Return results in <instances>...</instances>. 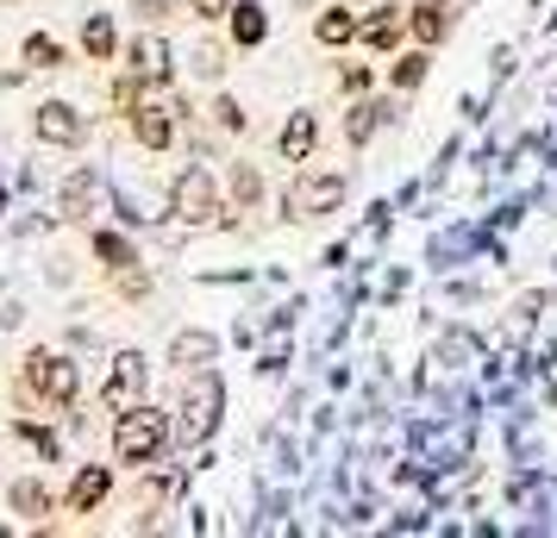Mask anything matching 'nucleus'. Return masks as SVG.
Instances as JSON below:
<instances>
[{"instance_id": "nucleus-5", "label": "nucleus", "mask_w": 557, "mask_h": 538, "mask_svg": "<svg viewBox=\"0 0 557 538\" xmlns=\"http://www.w3.org/2000/svg\"><path fill=\"white\" fill-rule=\"evenodd\" d=\"M345 195H351V182L338 176V170H307V176L288 182L282 213H288V220H320V213H338Z\"/></svg>"}, {"instance_id": "nucleus-9", "label": "nucleus", "mask_w": 557, "mask_h": 538, "mask_svg": "<svg viewBox=\"0 0 557 538\" xmlns=\"http://www.w3.org/2000/svg\"><path fill=\"white\" fill-rule=\"evenodd\" d=\"M32 132H38V145H57V151H70V145H82L88 120H82L70 101H45L38 113H32Z\"/></svg>"}, {"instance_id": "nucleus-26", "label": "nucleus", "mask_w": 557, "mask_h": 538, "mask_svg": "<svg viewBox=\"0 0 557 538\" xmlns=\"http://www.w3.org/2000/svg\"><path fill=\"white\" fill-rule=\"evenodd\" d=\"M113 288H120L126 301H145V295H151V270H145V263H126V270H113Z\"/></svg>"}, {"instance_id": "nucleus-3", "label": "nucleus", "mask_w": 557, "mask_h": 538, "mask_svg": "<svg viewBox=\"0 0 557 538\" xmlns=\"http://www.w3.org/2000/svg\"><path fill=\"white\" fill-rule=\"evenodd\" d=\"M82 388V370L70 358H57V351H32L26 363H20V408H70Z\"/></svg>"}, {"instance_id": "nucleus-6", "label": "nucleus", "mask_w": 557, "mask_h": 538, "mask_svg": "<svg viewBox=\"0 0 557 538\" xmlns=\"http://www.w3.org/2000/svg\"><path fill=\"white\" fill-rule=\"evenodd\" d=\"M145 395H151V363H145V351H120V358H113V370H107L101 401L113 413H126V408H138Z\"/></svg>"}, {"instance_id": "nucleus-10", "label": "nucleus", "mask_w": 557, "mask_h": 538, "mask_svg": "<svg viewBox=\"0 0 557 538\" xmlns=\"http://www.w3.org/2000/svg\"><path fill=\"white\" fill-rule=\"evenodd\" d=\"M113 495V470L107 463H82L76 476H70V495H63V508L70 513H95Z\"/></svg>"}, {"instance_id": "nucleus-12", "label": "nucleus", "mask_w": 557, "mask_h": 538, "mask_svg": "<svg viewBox=\"0 0 557 538\" xmlns=\"http://www.w3.org/2000/svg\"><path fill=\"white\" fill-rule=\"evenodd\" d=\"M407 38H413V45H445V38H451V7H432V0H413V7H407Z\"/></svg>"}, {"instance_id": "nucleus-21", "label": "nucleus", "mask_w": 557, "mask_h": 538, "mask_svg": "<svg viewBox=\"0 0 557 538\" xmlns=\"http://www.w3.org/2000/svg\"><path fill=\"white\" fill-rule=\"evenodd\" d=\"M382 120H388V107H382V101H357L351 113H345V138H351V145H370Z\"/></svg>"}, {"instance_id": "nucleus-18", "label": "nucleus", "mask_w": 557, "mask_h": 538, "mask_svg": "<svg viewBox=\"0 0 557 538\" xmlns=\"http://www.w3.org/2000/svg\"><path fill=\"white\" fill-rule=\"evenodd\" d=\"M426 76H432V51H426V45H413V51L395 57V70H388V88H395V95H413V88H420Z\"/></svg>"}, {"instance_id": "nucleus-14", "label": "nucleus", "mask_w": 557, "mask_h": 538, "mask_svg": "<svg viewBox=\"0 0 557 538\" xmlns=\"http://www.w3.org/2000/svg\"><path fill=\"white\" fill-rule=\"evenodd\" d=\"M213 358H220V338H213V333H176V338H170V363H176L182 376L213 370Z\"/></svg>"}, {"instance_id": "nucleus-30", "label": "nucleus", "mask_w": 557, "mask_h": 538, "mask_svg": "<svg viewBox=\"0 0 557 538\" xmlns=\"http://www.w3.org/2000/svg\"><path fill=\"white\" fill-rule=\"evenodd\" d=\"M213 113H220V126H226V132H245V113H238V101H220Z\"/></svg>"}, {"instance_id": "nucleus-16", "label": "nucleus", "mask_w": 557, "mask_h": 538, "mask_svg": "<svg viewBox=\"0 0 557 538\" xmlns=\"http://www.w3.org/2000/svg\"><path fill=\"white\" fill-rule=\"evenodd\" d=\"M226 26H232V51H257V45L270 38V13H263L257 0H251V7H238V0H232Z\"/></svg>"}, {"instance_id": "nucleus-4", "label": "nucleus", "mask_w": 557, "mask_h": 538, "mask_svg": "<svg viewBox=\"0 0 557 538\" xmlns=\"http://www.w3.org/2000/svg\"><path fill=\"white\" fill-rule=\"evenodd\" d=\"M170 213H176L188 232L220 226V220H226V207H220V182L207 176L201 163H195V170H182V176L170 182Z\"/></svg>"}, {"instance_id": "nucleus-23", "label": "nucleus", "mask_w": 557, "mask_h": 538, "mask_svg": "<svg viewBox=\"0 0 557 538\" xmlns=\"http://www.w3.org/2000/svg\"><path fill=\"white\" fill-rule=\"evenodd\" d=\"M95 257H101L107 270H126V263H138V245H132L126 232H95Z\"/></svg>"}, {"instance_id": "nucleus-22", "label": "nucleus", "mask_w": 557, "mask_h": 538, "mask_svg": "<svg viewBox=\"0 0 557 538\" xmlns=\"http://www.w3.org/2000/svg\"><path fill=\"white\" fill-rule=\"evenodd\" d=\"M7 508L26 513V520H45V513H51V495H45V483H32V476H26V483L7 488Z\"/></svg>"}, {"instance_id": "nucleus-25", "label": "nucleus", "mask_w": 557, "mask_h": 538, "mask_svg": "<svg viewBox=\"0 0 557 538\" xmlns=\"http://www.w3.org/2000/svg\"><path fill=\"white\" fill-rule=\"evenodd\" d=\"M232 201H238V213L263 201V176H257L251 163H238V170H232Z\"/></svg>"}, {"instance_id": "nucleus-27", "label": "nucleus", "mask_w": 557, "mask_h": 538, "mask_svg": "<svg viewBox=\"0 0 557 538\" xmlns=\"http://www.w3.org/2000/svg\"><path fill=\"white\" fill-rule=\"evenodd\" d=\"M338 88H345V95H370V70H363V63H345V70H338Z\"/></svg>"}, {"instance_id": "nucleus-7", "label": "nucleus", "mask_w": 557, "mask_h": 538, "mask_svg": "<svg viewBox=\"0 0 557 538\" xmlns=\"http://www.w3.org/2000/svg\"><path fill=\"white\" fill-rule=\"evenodd\" d=\"M126 70H132V76H145L151 88H163V82L176 76V51H170V38L138 32V38L126 45Z\"/></svg>"}, {"instance_id": "nucleus-31", "label": "nucleus", "mask_w": 557, "mask_h": 538, "mask_svg": "<svg viewBox=\"0 0 557 538\" xmlns=\"http://www.w3.org/2000/svg\"><path fill=\"white\" fill-rule=\"evenodd\" d=\"M432 7H451V0H432Z\"/></svg>"}, {"instance_id": "nucleus-15", "label": "nucleus", "mask_w": 557, "mask_h": 538, "mask_svg": "<svg viewBox=\"0 0 557 538\" xmlns=\"http://www.w3.org/2000/svg\"><path fill=\"white\" fill-rule=\"evenodd\" d=\"M101 201V176L95 170H76V176L63 182V201H57V220H88Z\"/></svg>"}, {"instance_id": "nucleus-20", "label": "nucleus", "mask_w": 557, "mask_h": 538, "mask_svg": "<svg viewBox=\"0 0 557 538\" xmlns=\"http://www.w3.org/2000/svg\"><path fill=\"white\" fill-rule=\"evenodd\" d=\"M176 488H182V476H176V470H163V476H151V483L138 488V495H132V513H138V526H151V520H157V508H163V501H170Z\"/></svg>"}, {"instance_id": "nucleus-8", "label": "nucleus", "mask_w": 557, "mask_h": 538, "mask_svg": "<svg viewBox=\"0 0 557 538\" xmlns=\"http://www.w3.org/2000/svg\"><path fill=\"white\" fill-rule=\"evenodd\" d=\"M176 120H182L176 101H138V113H132V138H138L145 151H170V145H176Z\"/></svg>"}, {"instance_id": "nucleus-13", "label": "nucleus", "mask_w": 557, "mask_h": 538, "mask_svg": "<svg viewBox=\"0 0 557 538\" xmlns=\"http://www.w3.org/2000/svg\"><path fill=\"white\" fill-rule=\"evenodd\" d=\"M276 151H282V163H307L320 151V120L313 113H288V126L276 132Z\"/></svg>"}, {"instance_id": "nucleus-19", "label": "nucleus", "mask_w": 557, "mask_h": 538, "mask_svg": "<svg viewBox=\"0 0 557 538\" xmlns=\"http://www.w3.org/2000/svg\"><path fill=\"white\" fill-rule=\"evenodd\" d=\"M113 51H120L113 20H107V13H88V26H82V57H88V63H113Z\"/></svg>"}, {"instance_id": "nucleus-11", "label": "nucleus", "mask_w": 557, "mask_h": 538, "mask_svg": "<svg viewBox=\"0 0 557 538\" xmlns=\"http://www.w3.org/2000/svg\"><path fill=\"white\" fill-rule=\"evenodd\" d=\"M407 38V7H376L363 26H357V45H370V51H395Z\"/></svg>"}, {"instance_id": "nucleus-17", "label": "nucleus", "mask_w": 557, "mask_h": 538, "mask_svg": "<svg viewBox=\"0 0 557 538\" xmlns=\"http://www.w3.org/2000/svg\"><path fill=\"white\" fill-rule=\"evenodd\" d=\"M357 26H363V20H357L351 7L338 0V7H326V13L313 20V38H320L326 51H338V45H357Z\"/></svg>"}, {"instance_id": "nucleus-2", "label": "nucleus", "mask_w": 557, "mask_h": 538, "mask_svg": "<svg viewBox=\"0 0 557 538\" xmlns=\"http://www.w3.org/2000/svg\"><path fill=\"white\" fill-rule=\"evenodd\" d=\"M220 408H226V388H220V376H213V370H195V376H188V388H182V401H176L170 438H176L182 451L207 445V438H213V426H220Z\"/></svg>"}, {"instance_id": "nucleus-29", "label": "nucleus", "mask_w": 557, "mask_h": 538, "mask_svg": "<svg viewBox=\"0 0 557 538\" xmlns=\"http://www.w3.org/2000/svg\"><path fill=\"white\" fill-rule=\"evenodd\" d=\"M132 7H138V20H145V26H157V20H170V7H176V0H132Z\"/></svg>"}, {"instance_id": "nucleus-24", "label": "nucleus", "mask_w": 557, "mask_h": 538, "mask_svg": "<svg viewBox=\"0 0 557 538\" xmlns=\"http://www.w3.org/2000/svg\"><path fill=\"white\" fill-rule=\"evenodd\" d=\"M26 63L32 70H63V45H57L51 32H32L26 38Z\"/></svg>"}, {"instance_id": "nucleus-1", "label": "nucleus", "mask_w": 557, "mask_h": 538, "mask_svg": "<svg viewBox=\"0 0 557 538\" xmlns=\"http://www.w3.org/2000/svg\"><path fill=\"white\" fill-rule=\"evenodd\" d=\"M176 438H170V413L151 408V401H138V408L113 413V463H126V470H145L170 451Z\"/></svg>"}, {"instance_id": "nucleus-28", "label": "nucleus", "mask_w": 557, "mask_h": 538, "mask_svg": "<svg viewBox=\"0 0 557 538\" xmlns=\"http://www.w3.org/2000/svg\"><path fill=\"white\" fill-rule=\"evenodd\" d=\"M182 7H188L195 20H207V26H213V20H226V13H232V0H182Z\"/></svg>"}]
</instances>
